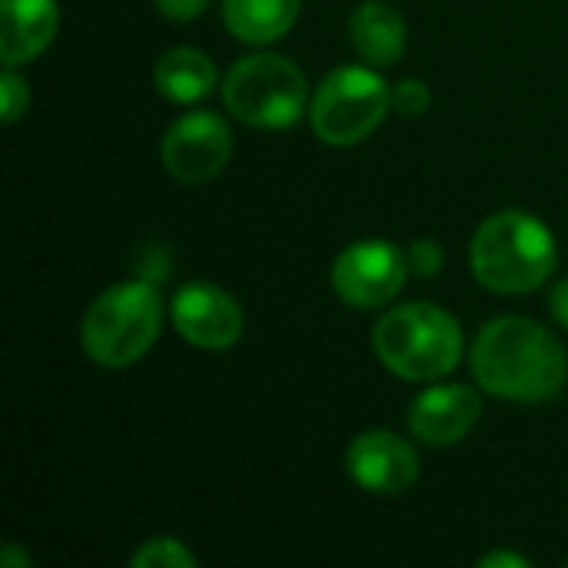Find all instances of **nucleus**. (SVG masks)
Segmentation results:
<instances>
[{
	"label": "nucleus",
	"instance_id": "5701e85b",
	"mask_svg": "<svg viewBox=\"0 0 568 568\" xmlns=\"http://www.w3.org/2000/svg\"><path fill=\"white\" fill-rule=\"evenodd\" d=\"M483 568H529V559L526 556H516V552H489L479 559Z\"/></svg>",
	"mask_w": 568,
	"mask_h": 568
},
{
	"label": "nucleus",
	"instance_id": "9b49d317",
	"mask_svg": "<svg viewBox=\"0 0 568 568\" xmlns=\"http://www.w3.org/2000/svg\"><path fill=\"white\" fill-rule=\"evenodd\" d=\"M483 416V399L473 386H433L413 399L409 429L426 446L463 443Z\"/></svg>",
	"mask_w": 568,
	"mask_h": 568
},
{
	"label": "nucleus",
	"instance_id": "f03ea898",
	"mask_svg": "<svg viewBox=\"0 0 568 568\" xmlns=\"http://www.w3.org/2000/svg\"><path fill=\"white\" fill-rule=\"evenodd\" d=\"M469 266L493 293H532L556 270V236L539 216L526 210H503L476 230L469 243Z\"/></svg>",
	"mask_w": 568,
	"mask_h": 568
},
{
	"label": "nucleus",
	"instance_id": "f8f14e48",
	"mask_svg": "<svg viewBox=\"0 0 568 568\" xmlns=\"http://www.w3.org/2000/svg\"><path fill=\"white\" fill-rule=\"evenodd\" d=\"M60 27L57 0H0V60L23 67L40 57Z\"/></svg>",
	"mask_w": 568,
	"mask_h": 568
},
{
	"label": "nucleus",
	"instance_id": "ddd939ff",
	"mask_svg": "<svg viewBox=\"0 0 568 568\" xmlns=\"http://www.w3.org/2000/svg\"><path fill=\"white\" fill-rule=\"evenodd\" d=\"M349 40L356 53L373 67H393L406 50V23L389 3H363L349 20Z\"/></svg>",
	"mask_w": 568,
	"mask_h": 568
},
{
	"label": "nucleus",
	"instance_id": "6e6552de",
	"mask_svg": "<svg viewBox=\"0 0 568 568\" xmlns=\"http://www.w3.org/2000/svg\"><path fill=\"white\" fill-rule=\"evenodd\" d=\"M163 166L180 183H206L213 180L233 156V130L223 116L210 110H196L180 116L160 146Z\"/></svg>",
	"mask_w": 568,
	"mask_h": 568
},
{
	"label": "nucleus",
	"instance_id": "0eeeda50",
	"mask_svg": "<svg viewBox=\"0 0 568 568\" xmlns=\"http://www.w3.org/2000/svg\"><path fill=\"white\" fill-rule=\"evenodd\" d=\"M409 276V260L386 240H359L333 263V290L353 310H376L393 303Z\"/></svg>",
	"mask_w": 568,
	"mask_h": 568
},
{
	"label": "nucleus",
	"instance_id": "20e7f679",
	"mask_svg": "<svg viewBox=\"0 0 568 568\" xmlns=\"http://www.w3.org/2000/svg\"><path fill=\"white\" fill-rule=\"evenodd\" d=\"M163 323V303L150 280H130L100 293L80 326L83 349L97 366L123 369L146 356Z\"/></svg>",
	"mask_w": 568,
	"mask_h": 568
},
{
	"label": "nucleus",
	"instance_id": "6ab92c4d",
	"mask_svg": "<svg viewBox=\"0 0 568 568\" xmlns=\"http://www.w3.org/2000/svg\"><path fill=\"white\" fill-rule=\"evenodd\" d=\"M429 103H433V93H429V87H426L423 80H416V77L399 80V87L393 90V106H396L403 116H419V113L429 110Z\"/></svg>",
	"mask_w": 568,
	"mask_h": 568
},
{
	"label": "nucleus",
	"instance_id": "a211bd4d",
	"mask_svg": "<svg viewBox=\"0 0 568 568\" xmlns=\"http://www.w3.org/2000/svg\"><path fill=\"white\" fill-rule=\"evenodd\" d=\"M0 100H3V123H17L23 110L30 106V87L17 73V67H7L0 77Z\"/></svg>",
	"mask_w": 568,
	"mask_h": 568
},
{
	"label": "nucleus",
	"instance_id": "1a4fd4ad",
	"mask_svg": "<svg viewBox=\"0 0 568 568\" xmlns=\"http://www.w3.org/2000/svg\"><path fill=\"white\" fill-rule=\"evenodd\" d=\"M346 469L359 489L376 496H399L416 486L419 456L403 436L389 429H366L349 443Z\"/></svg>",
	"mask_w": 568,
	"mask_h": 568
},
{
	"label": "nucleus",
	"instance_id": "9d476101",
	"mask_svg": "<svg viewBox=\"0 0 568 568\" xmlns=\"http://www.w3.org/2000/svg\"><path fill=\"white\" fill-rule=\"evenodd\" d=\"M170 313L176 333L200 349H230L243 336L240 303L210 283H186L176 290Z\"/></svg>",
	"mask_w": 568,
	"mask_h": 568
},
{
	"label": "nucleus",
	"instance_id": "39448f33",
	"mask_svg": "<svg viewBox=\"0 0 568 568\" xmlns=\"http://www.w3.org/2000/svg\"><path fill=\"white\" fill-rule=\"evenodd\" d=\"M306 73L280 53H250L223 80L226 110L256 130H286L306 110Z\"/></svg>",
	"mask_w": 568,
	"mask_h": 568
},
{
	"label": "nucleus",
	"instance_id": "f257e3e1",
	"mask_svg": "<svg viewBox=\"0 0 568 568\" xmlns=\"http://www.w3.org/2000/svg\"><path fill=\"white\" fill-rule=\"evenodd\" d=\"M469 366L476 383L513 403H546L568 383L562 343L536 320L499 316L476 336Z\"/></svg>",
	"mask_w": 568,
	"mask_h": 568
},
{
	"label": "nucleus",
	"instance_id": "b1692460",
	"mask_svg": "<svg viewBox=\"0 0 568 568\" xmlns=\"http://www.w3.org/2000/svg\"><path fill=\"white\" fill-rule=\"evenodd\" d=\"M0 566L3 568H27L30 566V556H23L17 546H7L3 549V559H0Z\"/></svg>",
	"mask_w": 568,
	"mask_h": 568
},
{
	"label": "nucleus",
	"instance_id": "aec40b11",
	"mask_svg": "<svg viewBox=\"0 0 568 568\" xmlns=\"http://www.w3.org/2000/svg\"><path fill=\"white\" fill-rule=\"evenodd\" d=\"M406 260H409V273L416 276H439L443 273V263H446V253L436 240H416L409 250H406Z\"/></svg>",
	"mask_w": 568,
	"mask_h": 568
},
{
	"label": "nucleus",
	"instance_id": "f3484780",
	"mask_svg": "<svg viewBox=\"0 0 568 568\" xmlns=\"http://www.w3.org/2000/svg\"><path fill=\"white\" fill-rule=\"evenodd\" d=\"M133 273H136L140 280H150V283L170 280V273H173V253H170V246L150 243V246H143V250H136V256H133Z\"/></svg>",
	"mask_w": 568,
	"mask_h": 568
},
{
	"label": "nucleus",
	"instance_id": "4be33fe9",
	"mask_svg": "<svg viewBox=\"0 0 568 568\" xmlns=\"http://www.w3.org/2000/svg\"><path fill=\"white\" fill-rule=\"evenodd\" d=\"M549 310H552L556 323L568 329V280H559V283L552 286V293H549Z\"/></svg>",
	"mask_w": 568,
	"mask_h": 568
},
{
	"label": "nucleus",
	"instance_id": "423d86ee",
	"mask_svg": "<svg viewBox=\"0 0 568 568\" xmlns=\"http://www.w3.org/2000/svg\"><path fill=\"white\" fill-rule=\"evenodd\" d=\"M389 106H393V90L376 70L339 67L320 83L310 103V123L323 143L353 146L386 120Z\"/></svg>",
	"mask_w": 568,
	"mask_h": 568
},
{
	"label": "nucleus",
	"instance_id": "2eb2a0df",
	"mask_svg": "<svg viewBox=\"0 0 568 568\" xmlns=\"http://www.w3.org/2000/svg\"><path fill=\"white\" fill-rule=\"evenodd\" d=\"M300 17V0H223V20L236 40L273 43L290 33Z\"/></svg>",
	"mask_w": 568,
	"mask_h": 568
},
{
	"label": "nucleus",
	"instance_id": "412c9836",
	"mask_svg": "<svg viewBox=\"0 0 568 568\" xmlns=\"http://www.w3.org/2000/svg\"><path fill=\"white\" fill-rule=\"evenodd\" d=\"M156 7L170 20H196L210 7V0H156Z\"/></svg>",
	"mask_w": 568,
	"mask_h": 568
},
{
	"label": "nucleus",
	"instance_id": "dca6fc26",
	"mask_svg": "<svg viewBox=\"0 0 568 568\" xmlns=\"http://www.w3.org/2000/svg\"><path fill=\"white\" fill-rule=\"evenodd\" d=\"M133 568H196V556L180 539H150L140 552L130 559Z\"/></svg>",
	"mask_w": 568,
	"mask_h": 568
},
{
	"label": "nucleus",
	"instance_id": "4468645a",
	"mask_svg": "<svg viewBox=\"0 0 568 568\" xmlns=\"http://www.w3.org/2000/svg\"><path fill=\"white\" fill-rule=\"evenodd\" d=\"M153 83L170 103H196L213 90L216 63L196 47H173L156 60Z\"/></svg>",
	"mask_w": 568,
	"mask_h": 568
},
{
	"label": "nucleus",
	"instance_id": "7ed1b4c3",
	"mask_svg": "<svg viewBox=\"0 0 568 568\" xmlns=\"http://www.w3.org/2000/svg\"><path fill=\"white\" fill-rule=\"evenodd\" d=\"M379 363L409 383L449 376L463 359V329L453 313L433 303H406L389 310L373 329Z\"/></svg>",
	"mask_w": 568,
	"mask_h": 568
}]
</instances>
